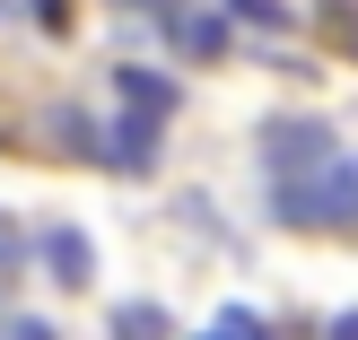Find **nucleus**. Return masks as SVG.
I'll return each mask as SVG.
<instances>
[{
  "instance_id": "7ed1b4c3",
  "label": "nucleus",
  "mask_w": 358,
  "mask_h": 340,
  "mask_svg": "<svg viewBox=\"0 0 358 340\" xmlns=\"http://www.w3.org/2000/svg\"><path fill=\"white\" fill-rule=\"evenodd\" d=\"M96 157L122 166V175H149V157H157V114H105V122H96Z\"/></svg>"
},
{
  "instance_id": "20e7f679",
  "label": "nucleus",
  "mask_w": 358,
  "mask_h": 340,
  "mask_svg": "<svg viewBox=\"0 0 358 340\" xmlns=\"http://www.w3.org/2000/svg\"><path fill=\"white\" fill-rule=\"evenodd\" d=\"M114 96L131 105V114H157V122H166L175 105H184V87H175L166 70H140V61H122V70H114Z\"/></svg>"
},
{
  "instance_id": "ddd939ff",
  "label": "nucleus",
  "mask_w": 358,
  "mask_h": 340,
  "mask_svg": "<svg viewBox=\"0 0 358 340\" xmlns=\"http://www.w3.org/2000/svg\"><path fill=\"white\" fill-rule=\"evenodd\" d=\"M332 340H358V306H350V314H332Z\"/></svg>"
},
{
  "instance_id": "f03ea898",
  "label": "nucleus",
  "mask_w": 358,
  "mask_h": 340,
  "mask_svg": "<svg viewBox=\"0 0 358 340\" xmlns=\"http://www.w3.org/2000/svg\"><path fill=\"white\" fill-rule=\"evenodd\" d=\"M332 149H341V140H332V122H315V114H280V122H262V166H271V184H289V175L324 166Z\"/></svg>"
},
{
  "instance_id": "4468645a",
  "label": "nucleus",
  "mask_w": 358,
  "mask_h": 340,
  "mask_svg": "<svg viewBox=\"0 0 358 340\" xmlns=\"http://www.w3.org/2000/svg\"><path fill=\"white\" fill-rule=\"evenodd\" d=\"M122 9H157V17H175V9H184V0H122Z\"/></svg>"
},
{
  "instance_id": "1a4fd4ad",
  "label": "nucleus",
  "mask_w": 358,
  "mask_h": 340,
  "mask_svg": "<svg viewBox=\"0 0 358 340\" xmlns=\"http://www.w3.org/2000/svg\"><path fill=\"white\" fill-rule=\"evenodd\" d=\"M315 17H324L332 35H341V52L358 61V0H315Z\"/></svg>"
},
{
  "instance_id": "f8f14e48",
  "label": "nucleus",
  "mask_w": 358,
  "mask_h": 340,
  "mask_svg": "<svg viewBox=\"0 0 358 340\" xmlns=\"http://www.w3.org/2000/svg\"><path fill=\"white\" fill-rule=\"evenodd\" d=\"M27 271V253H17V244H0V297H9V279Z\"/></svg>"
},
{
  "instance_id": "f257e3e1",
  "label": "nucleus",
  "mask_w": 358,
  "mask_h": 340,
  "mask_svg": "<svg viewBox=\"0 0 358 340\" xmlns=\"http://www.w3.org/2000/svg\"><path fill=\"white\" fill-rule=\"evenodd\" d=\"M271 219H280V227H306V236L358 227V157L332 149L324 166H306V175H289V184H271Z\"/></svg>"
},
{
  "instance_id": "39448f33",
  "label": "nucleus",
  "mask_w": 358,
  "mask_h": 340,
  "mask_svg": "<svg viewBox=\"0 0 358 340\" xmlns=\"http://www.w3.org/2000/svg\"><path fill=\"white\" fill-rule=\"evenodd\" d=\"M44 271H52V288H87V279H96L79 227H44Z\"/></svg>"
},
{
  "instance_id": "0eeeda50",
  "label": "nucleus",
  "mask_w": 358,
  "mask_h": 340,
  "mask_svg": "<svg viewBox=\"0 0 358 340\" xmlns=\"http://www.w3.org/2000/svg\"><path fill=\"white\" fill-rule=\"evenodd\" d=\"M227 17H236V27H262V35L297 27V9H289V0H227Z\"/></svg>"
},
{
  "instance_id": "9b49d317",
  "label": "nucleus",
  "mask_w": 358,
  "mask_h": 340,
  "mask_svg": "<svg viewBox=\"0 0 358 340\" xmlns=\"http://www.w3.org/2000/svg\"><path fill=\"white\" fill-rule=\"evenodd\" d=\"M0 340H62L44 314H0Z\"/></svg>"
},
{
  "instance_id": "423d86ee",
  "label": "nucleus",
  "mask_w": 358,
  "mask_h": 340,
  "mask_svg": "<svg viewBox=\"0 0 358 340\" xmlns=\"http://www.w3.org/2000/svg\"><path fill=\"white\" fill-rule=\"evenodd\" d=\"M166 27H175V44H184L192 61H219V52H227V17H192V9H175Z\"/></svg>"
},
{
  "instance_id": "6e6552de",
  "label": "nucleus",
  "mask_w": 358,
  "mask_h": 340,
  "mask_svg": "<svg viewBox=\"0 0 358 340\" xmlns=\"http://www.w3.org/2000/svg\"><path fill=\"white\" fill-rule=\"evenodd\" d=\"M114 340H166V314L131 297V306H114Z\"/></svg>"
},
{
  "instance_id": "9d476101",
  "label": "nucleus",
  "mask_w": 358,
  "mask_h": 340,
  "mask_svg": "<svg viewBox=\"0 0 358 340\" xmlns=\"http://www.w3.org/2000/svg\"><path fill=\"white\" fill-rule=\"evenodd\" d=\"M210 340H271V323H262L254 306H227L219 323H210Z\"/></svg>"
}]
</instances>
